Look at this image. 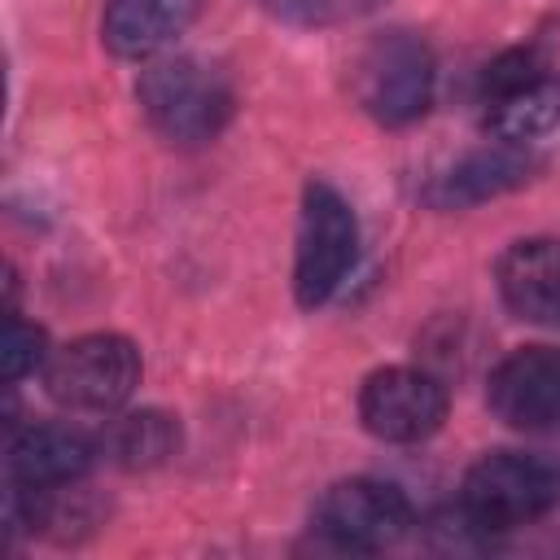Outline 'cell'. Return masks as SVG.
Instances as JSON below:
<instances>
[{
    "mask_svg": "<svg viewBox=\"0 0 560 560\" xmlns=\"http://www.w3.org/2000/svg\"><path fill=\"white\" fill-rule=\"evenodd\" d=\"M433 52L424 39L407 35V31H389V35H376L354 70H350V83H354V101L385 127H402V122H416L429 101H433Z\"/></svg>",
    "mask_w": 560,
    "mask_h": 560,
    "instance_id": "cell-3",
    "label": "cell"
},
{
    "mask_svg": "<svg viewBox=\"0 0 560 560\" xmlns=\"http://www.w3.org/2000/svg\"><path fill=\"white\" fill-rule=\"evenodd\" d=\"M140 109L153 122V131H162L175 144H201L214 140L232 114V88L228 79L197 61V57H166L153 61L140 74Z\"/></svg>",
    "mask_w": 560,
    "mask_h": 560,
    "instance_id": "cell-2",
    "label": "cell"
},
{
    "mask_svg": "<svg viewBox=\"0 0 560 560\" xmlns=\"http://www.w3.org/2000/svg\"><path fill=\"white\" fill-rule=\"evenodd\" d=\"M499 293L521 319H560V241L529 236L508 245L499 258Z\"/></svg>",
    "mask_w": 560,
    "mask_h": 560,
    "instance_id": "cell-11",
    "label": "cell"
},
{
    "mask_svg": "<svg viewBox=\"0 0 560 560\" xmlns=\"http://www.w3.org/2000/svg\"><path fill=\"white\" fill-rule=\"evenodd\" d=\"M44 385L70 411H114L140 385V350L118 332H88L48 354Z\"/></svg>",
    "mask_w": 560,
    "mask_h": 560,
    "instance_id": "cell-5",
    "label": "cell"
},
{
    "mask_svg": "<svg viewBox=\"0 0 560 560\" xmlns=\"http://www.w3.org/2000/svg\"><path fill=\"white\" fill-rule=\"evenodd\" d=\"M315 529L346 551H385L411 529V503L389 481L350 477L324 490Z\"/></svg>",
    "mask_w": 560,
    "mask_h": 560,
    "instance_id": "cell-6",
    "label": "cell"
},
{
    "mask_svg": "<svg viewBox=\"0 0 560 560\" xmlns=\"http://www.w3.org/2000/svg\"><path fill=\"white\" fill-rule=\"evenodd\" d=\"M258 4L293 26H337L376 13L385 0H258Z\"/></svg>",
    "mask_w": 560,
    "mask_h": 560,
    "instance_id": "cell-15",
    "label": "cell"
},
{
    "mask_svg": "<svg viewBox=\"0 0 560 560\" xmlns=\"http://www.w3.org/2000/svg\"><path fill=\"white\" fill-rule=\"evenodd\" d=\"M560 508V451H494L464 477V516L481 529H512Z\"/></svg>",
    "mask_w": 560,
    "mask_h": 560,
    "instance_id": "cell-1",
    "label": "cell"
},
{
    "mask_svg": "<svg viewBox=\"0 0 560 560\" xmlns=\"http://www.w3.org/2000/svg\"><path fill=\"white\" fill-rule=\"evenodd\" d=\"M359 258V223L346 197L328 184H306L298 223L293 293L302 306H324Z\"/></svg>",
    "mask_w": 560,
    "mask_h": 560,
    "instance_id": "cell-4",
    "label": "cell"
},
{
    "mask_svg": "<svg viewBox=\"0 0 560 560\" xmlns=\"http://www.w3.org/2000/svg\"><path fill=\"white\" fill-rule=\"evenodd\" d=\"M96 446L66 424H35L9 446V477L22 490H57L92 468Z\"/></svg>",
    "mask_w": 560,
    "mask_h": 560,
    "instance_id": "cell-12",
    "label": "cell"
},
{
    "mask_svg": "<svg viewBox=\"0 0 560 560\" xmlns=\"http://www.w3.org/2000/svg\"><path fill=\"white\" fill-rule=\"evenodd\" d=\"M101 446L118 468H153L175 455L179 429L166 411H127V416L109 420Z\"/></svg>",
    "mask_w": 560,
    "mask_h": 560,
    "instance_id": "cell-14",
    "label": "cell"
},
{
    "mask_svg": "<svg viewBox=\"0 0 560 560\" xmlns=\"http://www.w3.org/2000/svg\"><path fill=\"white\" fill-rule=\"evenodd\" d=\"M39 363H48V337H44V328L22 324V319H9V328H4V346H0L4 381H18V376L35 372Z\"/></svg>",
    "mask_w": 560,
    "mask_h": 560,
    "instance_id": "cell-16",
    "label": "cell"
},
{
    "mask_svg": "<svg viewBox=\"0 0 560 560\" xmlns=\"http://www.w3.org/2000/svg\"><path fill=\"white\" fill-rule=\"evenodd\" d=\"M538 171V158L525 149V144H512V140H503V144H494V149H477V153H468L464 162H455L433 188H429V197L438 201V206H477V201H486V197H499V192H512V188H521L529 175Z\"/></svg>",
    "mask_w": 560,
    "mask_h": 560,
    "instance_id": "cell-13",
    "label": "cell"
},
{
    "mask_svg": "<svg viewBox=\"0 0 560 560\" xmlns=\"http://www.w3.org/2000/svg\"><path fill=\"white\" fill-rule=\"evenodd\" d=\"M490 411L521 433L560 429V350L525 346L490 372Z\"/></svg>",
    "mask_w": 560,
    "mask_h": 560,
    "instance_id": "cell-9",
    "label": "cell"
},
{
    "mask_svg": "<svg viewBox=\"0 0 560 560\" xmlns=\"http://www.w3.org/2000/svg\"><path fill=\"white\" fill-rule=\"evenodd\" d=\"M490 131L512 144H529L560 127V74L538 52H508L486 74Z\"/></svg>",
    "mask_w": 560,
    "mask_h": 560,
    "instance_id": "cell-7",
    "label": "cell"
},
{
    "mask_svg": "<svg viewBox=\"0 0 560 560\" xmlns=\"http://www.w3.org/2000/svg\"><path fill=\"white\" fill-rule=\"evenodd\" d=\"M359 420L381 442H424L446 420V389L420 368H381L359 389Z\"/></svg>",
    "mask_w": 560,
    "mask_h": 560,
    "instance_id": "cell-8",
    "label": "cell"
},
{
    "mask_svg": "<svg viewBox=\"0 0 560 560\" xmlns=\"http://www.w3.org/2000/svg\"><path fill=\"white\" fill-rule=\"evenodd\" d=\"M201 0H105L101 39L114 57L144 61L171 48L197 18Z\"/></svg>",
    "mask_w": 560,
    "mask_h": 560,
    "instance_id": "cell-10",
    "label": "cell"
}]
</instances>
